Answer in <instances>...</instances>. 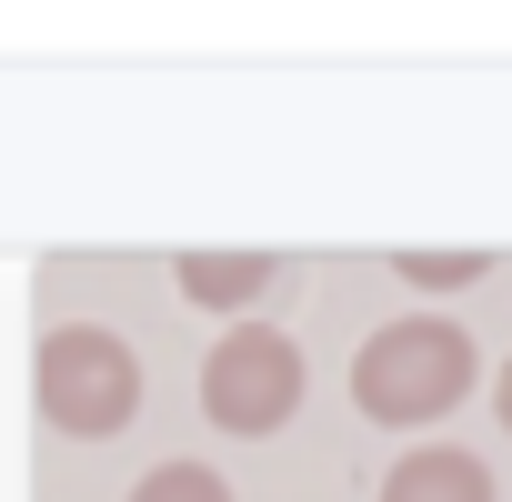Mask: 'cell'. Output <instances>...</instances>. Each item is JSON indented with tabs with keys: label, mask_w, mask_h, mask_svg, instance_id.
<instances>
[{
	"label": "cell",
	"mask_w": 512,
	"mask_h": 502,
	"mask_svg": "<svg viewBox=\"0 0 512 502\" xmlns=\"http://www.w3.org/2000/svg\"><path fill=\"white\" fill-rule=\"evenodd\" d=\"M131 502H231V482H221L211 462H151V472L131 482Z\"/></svg>",
	"instance_id": "cell-7"
},
{
	"label": "cell",
	"mask_w": 512,
	"mask_h": 502,
	"mask_svg": "<svg viewBox=\"0 0 512 502\" xmlns=\"http://www.w3.org/2000/svg\"><path fill=\"white\" fill-rule=\"evenodd\" d=\"M492 402H502V432H512V362H502V382H492Z\"/></svg>",
	"instance_id": "cell-8"
},
{
	"label": "cell",
	"mask_w": 512,
	"mask_h": 502,
	"mask_svg": "<svg viewBox=\"0 0 512 502\" xmlns=\"http://www.w3.org/2000/svg\"><path fill=\"white\" fill-rule=\"evenodd\" d=\"M382 502H492V472H482V452H462V442H412V452L382 472Z\"/></svg>",
	"instance_id": "cell-4"
},
{
	"label": "cell",
	"mask_w": 512,
	"mask_h": 502,
	"mask_svg": "<svg viewBox=\"0 0 512 502\" xmlns=\"http://www.w3.org/2000/svg\"><path fill=\"white\" fill-rule=\"evenodd\" d=\"M392 272H402L412 292H462V282L492 272V251H392Z\"/></svg>",
	"instance_id": "cell-6"
},
{
	"label": "cell",
	"mask_w": 512,
	"mask_h": 502,
	"mask_svg": "<svg viewBox=\"0 0 512 502\" xmlns=\"http://www.w3.org/2000/svg\"><path fill=\"white\" fill-rule=\"evenodd\" d=\"M31 402L61 442H111L141 412V352L111 322H51L31 352Z\"/></svg>",
	"instance_id": "cell-2"
},
{
	"label": "cell",
	"mask_w": 512,
	"mask_h": 502,
	"mask_svg": "<svg viewBox=\"0 0 512 502\" xmlns=\"http://www.w3.org/2000/svg\"><path fill=\"white\" fill-rule=\"evenodd\" d=\"M282 262L272 251H181V302L201 312H251V302H272Z\"/></svg>",
	"instance_id": "cell-5"
},
{
	"label": "cell",
	"mask_w": 512,
	"mask_h": 502,
	"mask_svg": "<svg viewBox=\"0 0 512 502\" xmlns=\"http://www.w3.org/2000/svg\"><path fill=\"white\" fill-rule=\"evenodd\" d=\"M472 382H482V352L442 312H402V322H382L352 352V412L362 422H392V432H422V422L462 412Z\"/></svg>",
	"instance_id": "cell-1"
},
{
	"label": "cell",
	"mask_w": 512,
	"mask_h": 502,
	"mask_svg": "<svg viewBox=\"0 0 512 502\" xmlns=\"http://www.w3.org/2000/svg\"><path fill=\"white\" fill-rule=\"evenodd\" d=\"M201 412H211V432H231V442L282 432V422L302 412V342L272 332V322H231V332L211 342V362H201Z\"/></svg>",
	"instance_id": "cell-3"
}]
</instances>
